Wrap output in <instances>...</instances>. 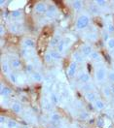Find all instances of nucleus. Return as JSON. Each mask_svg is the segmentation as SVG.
Segmentation results:
<instances>
[{
  "mask_svg": "<svg viewBox=\"0 0 114 128\" xmlns=\"http://www.w3.org/2000/svg\"><path fill=\"white\" fill-rule=\"evenodd\" d=\"M107 76H108V70L104 66L98 67V69L95 71V80L98 84L104 82L107 79Z\"/></svg>",
  "mask_w": 114,
  "mask_h": 128,
  "instance_id": "1",
  "label": "nucleus"
},
{
  "mask_svg": "<svg viewBox=\"0 0 114 128\" xmlns=\"http://www.w3.org/2000/svg\"><path fill=\"white\" fill-rule=\"evenodd\" d=\"M90 24V16L86 14H83L77 18L76 24H75V27L77 30H83L86 27H88Z\"/></svg>",
  "mask_w": 114,
  "mask_h": 128,
  "instance_id": "2",
  "label": "nucleus"
},
{
  "mask_svg": "<svg viewBox=\"0 0 114 128\" xmlns=\"http://www.w3.org/2000/svg\"><path fill=\"white\" fill-rule=\"evenodd\" d=\"M77 69H78V64L76 63V62H74V61H72L71 63L69 64L68 68H67V76L69 78H74L76 76Z\"/></svg>",
  "mask_w": 114,
  "mask_h": 128,
  "instance_id": "3",
  "label": "nucleus"
},
{
  "mask_svg": "<svg viewBox=\"0 0 114 128\" xmlns=\"http://www.w3.org/2000/svg\"><path fill=\"white\" fill-rule=\"evenodd\" d=\"M93 52H94V48L89 44L83 45L81 47V50H80V52L83 54L84 57H89V56H91V54H93Z\"/></svg>",
  "mask_w": 114,
  "mask_h": 128,
  "instance_id": "4",
  "label": "nucleus"
},
{
  "mask_svg": "<svg viewBox=\"0 0 114 128\" xmlns=\"http://www.w3.org/2000/svg\"><path fill=\"white\" fill-rule=\"evenodd\" d=\"M47 9H48V6L43 2H38L34 6V11L36 14H46Z\"/></svg>",
  "mask_w": 114,
  "mask_h": 128,
  "instance_id": "5",
  "label": "nucleus"
},
{
  "mask_svg": "<svg viewBox=\"0 0 114 128\" xmlns=\"http://www.w3.org/2000/svg\"><path fill=\"white\" fill-rule=\"evenodd\" d=\"M0 94L3 98H7L12 94V89L9 86H5L3 84H1V88H0Z\"/></svg>",
  "mask_w": 114,
  "mask_h": 128,
  "instance_id": "6",
  "label": "nucleus"
},
{
  "mask_svg": "<svg viewBox=\"0 0 114 128\" xmlns=\"http://www.w3.org/2000/svg\"><path fill=\"white\" fill-rule=\"evenodd\" d=\"M58 13V9L55 5H50L48 6V9H47V12H46V16L49 18H52L57 15Z\"/></svg>",
  "mask_w": 114,
  "mask_h": 128,
  "instance_id": "7",
  "label": "nucleus"
},
{
  "mask_svg": "<svg viewBox=\"0 0 114 128\" xmlns=\"http://www.w3.org/2000/svg\"><path fill=\"white\" fill-rule=\"evenodd\" d=\"M23 46L27 50H32L35 48V42L30 38H25L23 40Z\"/></svg>",
  "mask_w": 114,
  "mask_h": 128,
  "instance_id": "8",
  "label": "nucleus"
},
{
  "mask_svg": "<svg viewBox=\"0 0 114 128\" xmlns=\"http://www.w3.org/2000/svg\"><path fill=\"white\" fill-rule=\"evenodd\" d=\"M84 56L82 54L81 52H75L72 54V61L74 62H76L77 64L79 63H83L84 62Z\"/></svg>",
  "mask_w": 114,
  "mask_h": 128,
  "instance_id": "9",
  "label": "nucleus"
},
{
  "mask_svg": "<svg viewBox=\"0 0 114 128\" xmlns=\"http://www.w3.org/2000/svg\"><path fill=\"white\" fill-rule=\"evenodd\" d=\"M94 107H95V109L98 110V111H103V110L105 109V103L103 102V100L98 98V99L94 102Z\"/></svg>",
  "mask_w": 114,
  "mask_h": 128,
  "instance_id": "10",
  "label": "nucleus"
},
{
  "mask_svg": "<svg viewBox=\"0 0 114 128\" xmlns=\"http://www.w3.org/2000/svg\"><path fill=\"white\" fill-rule=\"evenodd\" d=\"M85 99H86L88 102L94 104V102L98 99V95H97V93H96V92H94V91H92V92H88V93H85Z\"/></svg>",
  "mask_w": 114,
  "mask_h": 128,
  "instance_id": "11",
  "label": "nucleus"
},
{
  "mask_svg": "<svg viewBox=\"0 0 114 128\" xmlns=\"http://www.w3.org/2000/svg\"><path fill=\"white\" fill-rule=\"evenodd\" d=\"M11 109H12V111L15 112V114H21L22 111H23V107H22L21 103H19V102H13V103L11 104Z\"/></svg>",
  "mask_w": 114,
  "mask_h": 128,
  "instance_id": "12",
  "label": "nucleus"
},
{
  "mask_svg": "<svg viewBox=\"0 0 114 128\" xmlns=\"http://www.w3.org/2000/svg\"><path fill=\"white\" fill-rule=\"evenodd\" d=\"M91 80H92V78H91V76L88 73H82V74L79 75V80L83 84L91 82Z\"/></svg>",
  "mask_w": 114,
  "mask_h": 128,
  "instance_id": "13",
  "label": "nucleus"
},
{
  "mask_svg": "<svg viewBox=\"0 0 114 128\" xmlns=\"http://www.w3.org/2000/svg\"><path fill=\"white\" fill-rule=\"evenodd\" d=\"M81 89H82V91H83V92H85V93L92 92V91H94V89H95V86H94L92 82H89V84H84L81 86Z\"/></svg>",
  "mask_w": 114,
  "mask_h": 128,
  "instance_id": "14",
  "label": "nucleus"
},
{
  "mask_svg": "<svg viewBox=\"0 0 114 128\" xmlns=\"http://www.w3.org/2000/svg\"><path fill=\"white\" fill-rule=\"evenodd\" d=\"M31 79L35 82H42L44 80V78H43V76L40 72H33L31 74Z\"/></svg>",
  "mask_w": 114,
  "mask_h": 128,
  "instance_id": "15",
  "label": "nucleus"
},
{
  "mask_svg": "<svg viewBox=\"0 0 114 128\" xmlns=\"http://www.w3.org/2000/svg\"><path fill=\"white\" fill-rule=\"evenodd\" d=\"M102 94L103 96L105 97L106 99H110L112 95H113V93H112V89L110 86H106L104 88H102Z\"/></svg>",
  "mask_w": 114,
  "mask_h": 128,
  "instance_id": "16",
  "label": "nucleus"
},
{
  "mask_svg": "<svg viewBox=\"0 0 114 128\" xmlns=\"http://www.w3.org/2000/svg\"><path fill=\"white\" fill-rule=\"evenodd\" d=\"M62 41V37L57 34V35H55L54 37H53V39L51 41V44H50V46L52 47V48H57L58 45L60 44V42Z\"/></svg>",
  "mask_w": 114,
  "mask_h": 128,
  "instance_id": "17",
  "label": "nucleus"
},
{
  "mask_svg": "<svg viewBox=\"0 0 114 128\" xmlns=\"http://www.w3.org/2000/svg\"><path fill=\"white\" fill-rule=\"evenodd\" d=\"M49 99L52 105H58L59 102H60V97L58 96V94L56 92H52L49 96Z\"/></svg>",
  "mask_w": 114,
  "mask_h": 128,
  "instance_id": "18",
  "label": "nucleus"
},
{
  "mask_svg": "<svg viewBox=\"0 0 114 128\" xmlns=\"http://www.w3.org/2000/svg\"><path fill=\"white\" fill-rule=\"evenodd\" d=\"M11 67H12V69H14V70H18V69H20L21 68V66H22V63H21V60L19 59V58H13L12 60H11Z\"/></svg>",
  "mask_w": 114,
  "mask_h": 128,
  "instance_id": "19",
  "label": "nucleus"
},
{
  "mask_svg": "<svg viewBox=\"0 0 114 128\" xmlns=\"http://www.w3.org/2000/svg\"><path fill=\"white\" fill-rule=\"evenodd\" d=\"M11 64L8 63V62H3L2 63V66H1V69H2V72L4 73L5 75L8 76L9 74L11 73Z\"/></svg>",
  "mask_w": 114,
  "mask_h": 128,
  "instance_id": "20",
  "label": "nucleus"
},
{
  "mask_svg": "<svg viewBox=\"0 0 114 128\" xmlns=\"http://www.w3.org/2000/svg\"><path fill=\"white\" fill-rule=\"evenodd\" d=\"M66 45H65V39H62V41L60 42V44L58 45L57 47V50L62 54H64L65 52V50H66Z\"/></svg>",
  "mask_w": 114,
  "mask_h": 128,
  "instance_id": "21",
  "label": "nucleus"
},
{
  "mask_svg": "<svg viewBox=\"0 0 114 128\" xmlns=\"http://www.w3.org/2000/svg\"><path fill=\"white\" fill-rule=\"evenodd\" d=\"M72 8L75 10V11H81L82 8H83V2L80 1V0H75V1H72Z\"/></svg>",
  "mask_w": 114,
  "mask_h": 128,
  "instance_id": "22",
  "label": "nucleus"
},
{
  "mask_svg": "<svg viewBox=\"0 0 114 128\" xmlns=\"http://www.w3.org/2000/svg\"><path fill=\"white\" fill-rule=\"evenodd\" d=\"M90 58H91L93 61H95V62H100V61H101V56L98 54V52H96V50L93 52V54H91Z\"/></svg>",
  "mask_w": 114,
  "mask_h": 128,
  "instance_id": "23",
  "label": "nucleus"
},
{
  "mask_svg": "<svg viewBox=\"0 0 114 128\" xmlns=\"http://www.w3.org/2000/svg\"><path fill=\"white\" fill-rule=\"evenodd\" d=\"M50 120L52 123H59L61 121V116L57 112H53L50 116Z\"/></svg>",
  "mask_w": 114,
  "mask_h": 128,
  "instance_id": "24",
  "label": "nucleus"
},
{
  "mask_svg": "<svg viewBox=\"0 0 114 128\" xmlns=\"http://www.w3.org/2000/svg\"><path fill=\"white\" fill-rule=\"evenodd\" d=\"M6 127L7 128H19L20 125H19V123L17 122L16 120H8V121L6 122Z\"/></svg>",
  "mask_w": 114,
  "mask_h": 128,
  "instance_id": "25",
  "label": "nucleus"
},
{
  "mask_svg": "<svg viewBox=\"0 0 114 128\" xmlns=\"http://www.w3.org/2000/svg\"><path fill=\"white\" fill-rule=\"evenodd\" d=\"M51 54H52V57H53V60L54 61H60L62 59V54L58 52V50H51Z\"/></svg>",
  "mask_w": 114,
  "mask_h": 128,
  "instance_id": "26",
  "label": "nucleus"
},
{
  "mask_svg": "<svg viewBox=\"0 0 114 128\" xmlns=\"http://www.w3.org/2000/svg\"><path fill=\"white\" fill-rule=\"evenodd\" d=\"M8 78L10 82H13V84H18V82H19V78H18V75H17L16 73L11 72L8 75Z\"/></svg>",
  "mask_w": 114,
  "mask_h": 128,
  "instance_id": "27",
  "label": "nucleus"
},
{
  "mask_svg": "<svg viewBox=\"0 0 114 128\" xmlns=\"http://www.w3.org/2000/svg\"><path fill=\"white\" fill-rule=\"evenodd\" d=\"M44 60L47 64H51L54 60H53V57H52V54H51V50L50 52H45V56H44Z\"/></svg>",
  "mask_w": 114,
  "mask_h": 128,
  "instance_id": "28",
  "label": "nucleus"
},
{
  "mask_svg": "<svg viewBox=\"0 0 114 128\" xmlns=\"http://www.w3.org/2000/svg\"><path fill=\"white\" fill-rule=\"evenodd\" d=\"M106 47L108 50H110L111 52L114 50V38H109L108 40L106 41Z\"/></svg>",
  "mask_w": 114,
  "mask_h": 128,
  "instance_id": "29",
  "label": "nucleus"
},
{
  "mask_svg": "<svg viewBox=\"0 0 114 128\" xmlns=\"http://www.w3.org/2000/svg\"><path fill=\"white\" fill-rule=\"evenodd\" d=\"M22 16V12L21 11H19V10H15V11H13V12H11V18H21Z\"/></svg>",
  "mask_w": 114,
  "mask_h": 128,
  "instance_id": "30",
  "label": "nucleus"
},
{
  "mask_svg": "<svg viewBox=\"0 0 114 128\" xmlns=\"http://www.w3.org/2000/svg\"><path fill=\"white\" fill-rule=\"evenodd\" d=\"M106 2L105 0H96L95 1V4L98 6V8H104L106 6Z\"/></svg>",
  "mask_w": 114,
  "mask_h": 128,
  "instance_id": "31",
  "label": "nucleus"
},
{
  "mask_svg": "<svg viewBox=\"0 0 114 128\" xmlns=\"http://www.w3.org/2000/svg\"><path fill=\"white\" fill-rule=\"evenodd\" d=\"M107 79H108V80H109L111 84H114V70H109V71H108Z\"/></svg>",
  "mask_w": 114,
  "mask_h": 128,
  "instance_id": "32",
  "label": "nucleus"
},
{
  "mask_svg": "<svg viewBox=\"0 0 114 128\" xmlns=\"http://www.w3.org/2000/svg\"><path fill=\"white\" fill-rule=\"evenodd\" d=\"M90 9H91V12H92L94 15H98V12H99V8H98L97 5H93V6H91Z\"/></svg>",
  "mask_w": 114,
  "mask_h": 128,
  "instance_id": "33",
  "label": "nucleus"
},
{
  "mask_svg": "<svg viewBox=\"0 0 114 128\" xmlns=\"http://www.w3.org/2000/svg\"><path fill=\"white\" fill-rule=\"evenodd\" d=\"M106 31H107V33H113L114 32V24H106Z\"/></svg>",
  "mask_w": 114,
  "mask_h": 128,
  "instance_id": "34",
  "label": "nucleus"
},
{
  "mask_svg": "<svg viewBox=\"0 0 114 128\" xmlns=\"http://www.w3.org/2000/svg\"><path fill=\"white\" fill-rule=\"evenodd\" d=\"M25 71L28 73V74H32L33 71V65L32 64H27L26 67H25Z\"/></svg>",
  "mask_w": 114,
  "mask_h": 128,
  "instance_id": "35",
  "label": "nucleus"
},
{
  "mask_svg": "<svg viewBox=\"0 0 114 128\" xmlns=\"http://www.w3.org/2000/svg\"><path fill=\"white\" fill-rule=\"evenodd\" d=\"M79 118H80V120H85L89 118V114H88L87 112H80V114H79Z\"/></svg>",
  "mask_w": 114,
  "mask_h": 128,
  "instance_id": "36",
  "label": "nucleus"
},
{
  "mask_svg": "<svg viewBox=\"0 0 114 128\" xmlns=\"http://www.w3.org/2000/svg\"><path fill=\"white\" fill-rule=\"evenodd\" d=\"M7 121H8V120H7V118H6V116H0V122H1V124H2V125H3L4 123L6 124V122H7Z\"/></svg>",
  "mask_w": 114,
  "mask_h": 128,
  "instance_id": "37",
  "label": "nucleus"
},
{
  "mask_svg": "<svg viewBox=\"0 0 114 128\" xmlns=\"http://www.w3.org/2000/svg\"><path fill=\"white\" fill-rule=\"evenodd\" d=\"M9 29H10V31L12 32V33H16V32H17V25H15V24L10 25Z\"/></svg>",
  "mask_w": 114,
  "mask_h": 128,
  "instance_id": "38",
  "label": "nucleus"
},
{
  "mask_svg": "<svg viewBox=\"0 0 114 128\" xmlns=\"http://www.w3.org/2000/svg\"><path fill=\"white\" fill-rule=\"evenodd\" d=\"M4 33H5L4 27H3V26H1V27H0V35H1V36H3V35H4Z\"/></svg>",
  "mask_w": 114,
  "mask_h": 128,
  "instance_id": "39",
  "label": "nucleus"
},
{
  "mask_svg": "<svg viewBox=\"0 0 114 128\" xmlns=\"http://www.w3.org/2000/svg\"><path fill=\"white\" fill-rule=\"evenodd\" d=\"M5 2H6V1L1 0V1H0V6H1V7H3V5H4V3H5Z\"/></svg>",
  "mask_w": 114,
  "mask_h": 128,
  "instance_id": "40",
  "label": "nucleus"
},
{
  "mask_svg": "<svg viewBox=\"0 0 114 128\" xmlns=\"http://www.w3.org/2000/svg\"><path fill=\"white\" fill-rule=\"evenodd\" d=\"M111 56H112V57L114 58V50H112V52H111Z\"/></svg>",
  "mask_w": 114,
  "mask_h": 128,
  "instance_id": "41",
  "label": "nucleus"
},
{
  "mask_svg": "<svg viewBox=\"0 0 114 128\" xmlns=\"http://www.w3.org/2000/svg\"><path fill=\"white\" fill-rule=\"evenodd\" d=\"M111 89H112V93L114 94V86H113V88H111Z\"/></svg>",
  "mask_w": 114,
  "mask_h": 128,
  "instance_id": "42",
  "label": "nucleus"
},
{
  "mask_svg": "<svg viewBox=\"0 0 114 128\" xmlns=\"http://www.w3.org/2000/svg\"><path fill=\"white\" fill-rule=\"evenodd\" d=\"M1 128H3V127H1ZM6 128H7V127H6Z\"/></svg>",
  "mask_w": 114,
  "mask_h": 128,
  "instance_id": "43",
  "label": "nucleus"
}]
</instances>
